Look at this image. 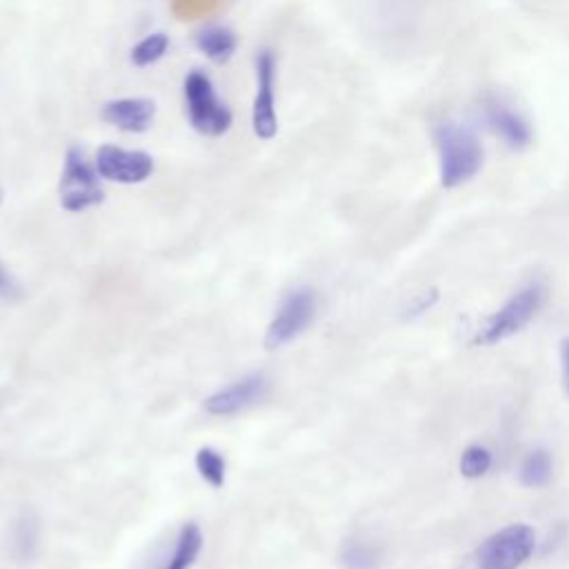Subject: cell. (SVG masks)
<instances>
[{"mask_svg": "<svg viewBox=\"0 0 569 569\" xmlns=\"http://www.w3.org/2000/svg\"><path fill=\"white\" fill-rule=\"evenodd\" d=\"M18 293V289H16V284H13V280L7 276V271L0 267V296H16Z\"/></svg>", "mask_w": 569, "mask_h": 569, "instance_id": "21", "label": "cell"}, {"mask_svg": "<svg viewBox=\"0 0 569 569\" xmlns=\"http://www.w3.org/2000/svg\"><path fill=\"white\" fill-rule=\"evenodd\" d=\"M156 102L140 96L116 98L102 104V120L127 133H142L153 124Z\"/></svg>", "mask_w": 569, "mask_h": 569, "instance_id": "11", "label": "cell"}, {"mask_svg": "<svg viewBox=\"0 0 569 569\" xmlns=\"http://www.w3.org/2000/svg\"><path fill=\"white\" fill-rule=\"evenodd\" d=\"M200 549H202V531H200V527L196 522L182 525V529L178 533V540H176L173 556L169 558L164 569H189L196 562Z\"/></svg>", "mask_w": 569, "mask_h": 569, "instance_id": "14", "label": "cell"}, {"mask_svg": "<svg viewBox=\"0 0 569 569\" xmlns=\"http://www.w3.org/2000/svg\"><path fill=\"white\" fill-rule=\"evenodd\" d=\"M545 305V287L529 282L513 291L500 309H496L476 336V345H498L522 331Z\"/></svg>", "mask_w": 569, "mask_h": 569, "instance_id": "2", "label": "cell"}, {"mask_svg": "<svg viewBox=\"0 0 569 569\" xmlns=\"http://www.w3.org/2000/svg\"><path fill=\"white\" fill-rule=\"evenodd\" d=\"M196 469L200 473V478L213 487V489H220L224 485V471H227V465H224V458L220 451H216L213 447H200L196 451Z\"/></svg>", "mask_w": 569, "mask_h": 569, "instance_id": "17", "label": "cell"}, {"mask_svg": "<svg viewBox=\"0 0 569 569\" xmlns=\"http://www.w3.org/2000/svg\"><path fill=\"white\" fill-rule=\"evenodd\" d=\"M316 307H318V300L309 287H298V289L289 291L282 298L273 320L267 327L264 347L278 349V347L291 342L293 338H298L311 325V320L316 316Z\"/></svg>", "mask_w": 569, "mask_h": 569, "instance_id": "7", "label": "cell"}, {"mask_svg": "<svg viewBox=\"0 0 569 569\" xmlns=\"http://www.w3.org/2000/svg\"><path fill=\"white\" fill-rule=\"evenodd\" d=\"M551 471H553L551 453L547 449H533L525 456L518 476L525 487L536 489V487H545L551 480Z\"/></svg>", "mask_w": 569, "mask_h": 569, "instance_id": "16", "label": "cell"}, {"mask_svg": "<svg viewBox=\"0 0 569 569\" xmlns=\"http://www.w3.org/2000/svg\"><path fill=\"white\" fill-rule=\"evenodd\" d=\"M60 204L67 211H84L104 200L100 176L96 164H91L82 149L69 147L64 153V164L58 182Z\"/></svg>", "mask_w": 569, "mask_h": 569, "instance_id": "4", "label": "cell"}, {"mask_svg": "<svg viewBox=\"0 0 569 569\" xmlns=\"http://www.w3.org/2000/svg\"><path fill=\"white\" fill-rule=\"evenodd\" d=\"M38 520L31 511H22L13 522V556L22 562H29L38 551Z\"/></svg>", "mask_w": 569, "mask_h": 569, "instance_id": "15", "label": "cell"}, {"mask_svg": "<svg viewBox=\"0 0 569 569\" xmlns=\"http://www.w3.org/2000/svg\"><path fill=\"white\" fill-rule=\"evenodd\" d=\"M193 40H196L198 51H200L204 58H209L211 62H216V64L227 62V60L236 53V47H238L236 33H233L229 27H222V24L202 27V29L196 33Z\"/></svg>", "mask_w": 569, "mask_h": 569, "instance_id": "12", "label": "cell"}, {"mask_svg": "<svg viewBox=\"0 0 569 569\" xmlns=\"http://www.w3.org/2000/svg\"><path fill=\"white\" fill-rule=\"evenodd\" d=\"M167 49H169V36L162 31H153L131 49V62L136 67H149L158 62L167 53Z\"/></svg>", "mask_w": 569, "mask_h": 569, "instance_id": "18", "label": "cell"}, {"mask_svg": "<svg viewBox=\"0 0 569 569\" xmlns=\"http://www.w3.org/2000/svg\"><path fill=\"white\" fill-rule=\"evenodd\" d=\"M438 153V176L445 189H456L478 176L485 162V149L476 131L453 118L438 120L431 129Z\"/></svg>", "mask_w": 569, "mask_h": 569, "instance_id": "1", "label": "cell"}, {"mask_svg": "<svg viewBox=\"0 0 569 569\" xmlns=\"http://www.w3.org/2000/svg\"><path fill=\"white\" fill-rule=\"evenodd\" d=\"M480 116L487 129L509 149L522 151L533 142V127L529 118L502 93H485L480 100Z\"/></svg>", "mask_w": 569, "mask_h": 569, "instance_id": "6", "label": "cell"}, {"mask_svg": "<svg viewBox=\"0 0 569 569\" xmlns=\"http://www.w3.org/2000/svg\"><path fill=\"white\" fill-rule=\"evenodd\" d=\"M493 465V456L485 445H469L462 453H460V473L465 478H482Z\"/></svg>", "mask_w": 569, "mask_h": 569, "instance_id": "19", "label": "cell"}, {"mask_svg": "<svg viewBox=\"0 0 569 569\" xmlns=\"http://www.w3.org/2000/svg\"><path fill=\"white\" fill-rule=\"evenodd\" d=\"M560 369H562V382L569 393V338L560 342Z\"/></svg>", "mask_w": 569, "mask_h": 569, "instance_id": "20", "label": "cell"}, {"mask_svg": "<svg viewBox=\"0 0 569 569\" xmlns=\"http://www.w3.org/2000/svg\"><path fill=\"white\" fill-rule=\"evenodd\" d=\"M338 562L342 569H378L380 549L365 538H347L340 545Z\"/></svg>", "mask_w": 569, "mask_h": 569, "instance_id": "13", "label": "cell"}, {"mask_svg": "<svg viewBox=\"0 0 569 569\" xmlns=\"http://www.w3.org/2000/svg\"><path fill=\"white\" fill-rule=\"evenodd\" d=\"M251 127L260 140H271L278 133L276 56L271 49H262L256 56V96L251 107Z\"/></svg>", "mask_w": 569, "mask_h": 569, "instance_id": "8", "label": "cell"}, {"mask_svg": "<svg viewBox=\"0 0 569 569\" xmlns=\"http://www.w3.org/2000/svg\"><path fill=\"white\" fill-rule=\"evenodd\" d=\"M269 393V380L262 373H249L204 400V411L209 416H233L256 402H260Z\"/></svg>", "mask_w": 569, "mask_h": 569, "instance_id": "10", "label": "cell"}, {"mask_svg": "<svg viewBox=\"0 0 569 569\" xmlns=\"http://www.w3.org/2000/svg\"><path fill=\"white\" fill-rule=\"evenodd\" d=\"M182 93H184L187 118L198 133L216 138V136H222L229 131L231 111L218 98L216 87L204 71H200V69L189 71L184 78V84H182Z\"/></svg>", "mask_w": 569, "mask_h": 569, "instance_id": "3", "label": "cell"}, {"mask_svg": "<svg viewBox=\"0 0 569 569\" xmlns=\"http://www.w3.org/2000/svg\"><path fill=\"white\" fill-rule=\"evenodd\" d=\"M536 549V531L525 525H507L491 533L476 553V569H518Z\"/></svg>", "mask_w": 569, "mask_h": 569, "instance_id": "5", "label": "cell"}, {"mask_svg": "<svg viewBox=\"0 0 569 569\" xmlns=\"http://www.w3.org/2000/svg\"><path fill=\"white\" fill-rule=\"evenodd\" d=\"M93 164L102 180L118 184H138L153 173V158L147 151L124 149L116 144H102L96 151Z\"/></svg>", "mask_w": 569, "mask_h": 569, "instance_id": "9", "label": "cell"}]
</instances>
